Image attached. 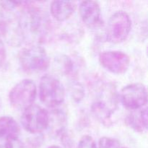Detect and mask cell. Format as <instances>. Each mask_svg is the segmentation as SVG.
I'll return each instance as SVG.
<instances>
[{"instance_id": "14", "label": "cell", "mask_w": 148, "mask_h": 148, "mask_svg": "<svg viewBox=\"0 0 148 148\" xmlns=\"http://www.w3.org/2000/svg\"><path fill=\"white\" fill-rule=\"evenodd\" d=\"M20 132V126L12 117H0V139L18 138Z\"/></svg>"}, {"instance_id": "13", "label": "cell", "mask_w": 148, "mask_h": 148, "mask_svg": "<svg viewBox=\"0 0 148 148\" xmlns=\"http://www.w3.org/2000/svg\"><path fill=\"white\" fill-rule=\"evenodd\" d=\"M127 125L137 132L143 133L147 130V108L143 107L140 109L133 110L126 117Z\"/></svg>"}, {"instance_id": "11", "label": "cell", "mask_w": 148, "mask_h": 148, "mask_svg": "<svg viewBox=\"0 0 148 148\" xmlns=\"http://www.w3.org/2000/svg\"><path fill=\"white\" fill-rule=\"evenodd\" d=\"M49 123L46 130L53 137H59L66 130L67 117L66 113L59 108H52L49 112Z\"/></svg>"}, {"instance_id": "15", "label": "cell", "mask_w": 148, "mask_h": 148, "mask_svg": "<svg viewBox=\"0 0 148 148\" xmlns=\"http://www.w3.org/2000/svg\"><path fill=\"white\" fill-rule=\"evenodd\" d=\"M0 148H25V146L18 138H7L0 139Z\"/></svg>"}, {"instance_id": "18", "label": "cell", "mask_w": 148, "mask_h": 148, "mask_svg": "<svg viewBox=\"0 0 148 148\" xmlns=\"http://www.w3.org/2000/svg\"><path fill=\"white\" fill-rule=\"evenodd\" d=\"M59 63L61 64L60 66L61 70L62 71L63 73L65 75H69V73L72 72V69H73V62H72V59L69 58L66 56H63L61 58H59Z\"/></svg>"}, {"instance_id": "1", "label": "cell", "mask_w": 148, "mask_h": 148, "mask_svg": "<svg viewBox=\"0 0 148 148\" xmlns=\"http://www.w3.org/2000/svg\"><path fill=\"white\" fill-rule=\"evenodd\" d=\"M118 102L119 95L114 84H103L91 106L92 114L99 121L107 122L116 111Z\"/></svg>"}, {"instance_id": "20", "label": "cell", "mask_w": 148, "mask_h": 148, "mask_svg": "<svg viewBox=\"0 0 148 148\" xmlns=\"http://www.w3.org/2000/svg\"><path fill=\"white\" fill-rule=\"evenodd\" d=\"M77 148H97V145L92 137L85 135L79 140Z\"/></svg>"}, {"instance_id": "12", "label": "cell", "mask_w": 148, "mask_h": 148, "mask_svg": "<svg viewBox=\"0 0 148 148\" xmlns=\"http://www.w3.org/2000/svg\"><path fill=\"white\" fill-rule=\"evenodd\" d=\"M76 4L71 1H53L51 4V14L53 18L59 22L67 20L76 10Z\"/></svg>"}, {"instance_id": "9", "label": "cell", "mask_w": 148, "mask_h": 148, "mask_svg": "<svg viewBox=\"0 0 148 148\" xmlns=\"http://www.w3.org/2000/svg\"><path fill=\"white\" fill-rule=\"evenodd\" d=\"M99 62L108 72L123 75L130 66V58L127 53L119 51H107L99 54Z\"/></svg>"}, {"instance_id": "21", "label": "cell", "mask_w": 148, "mask_h": 148, "mask_svg": "<svg viewBox=\"0 0 148 148\" xmlns=\"http://www.w3.org/2000/svg\"><path fill=\"white\" fill-rule=\"evenodd\" d=\"M7 60V50L4 43L0 39V69H2Z\"/></svg>"}, {"instance_id": "8", "label": "cell", "mask_w": 148, "mask_h": 148, "mask_svg": "<svg viewBox=\"0 0 148 148\" xmlns=\"http://www.w3.org/2000/svg\"><path fill=\"white\" fill-rule=\"evenodd\" d=\"M119 98L127 108L132 111L140 109L147 104V89L142 83L130 84L121 89Z\"/></svg>"}, {"instance_id": "10", "label": "cell", "mask_w": 148, "mask_h": 148, "mask_svg": "<svg viewBox=\"0 0 148 148\" xmlns=\"http://www.w3.org/2000/svg\"><path fill=\"white\" fill-rule=\"evenodd\" d=\"M79 15L85 25L90 29H96L103 24L100 5L95 1H83L79 7Z\"/></svg>"}, {"instance_id": "23", "label": "cell", "mask_w": 148, "mask_h": 148, "mask_svg": "<svg viewBox=\"0 0 148 148\" xmlns=\"http://www.w3.org/2000/svg\"><path fill=\"white\" fill-rule=\"evenodd\" d=\"M120 148H128V147H120Z\"/></svg>"}, {"instance_id": "2", "label": "cell", "mask_w": 148, "mask_h": 148, "mask_svg": "<svg viewBox=\"0 0 148 148\" xmlns=\"http://www.w3.org/2000/svg\"><path fill=\"white\" fill-rule=\"evenodd\" d=\"M18 60L21 68L27 73H39L48 69L50 59L44 48L30 45L20 51Z\"/></svg>"}, {"instance_id": "16", "label": "cell", "mask_w": 148, "mask_h": 148, "mask_svg": "<svg viewBox=\"0 0 148 148\" xmlns=\"http://www.w3.org/2000/svg\"><path fill=\"white\" fill-rule=\"evenodd\" d=\"M59 137L61 138V143L64 148H77V147L72 134L69 132L67 130L63 132Z\"/></svg>"}, {"instance_id": "5", "label": "cell", "mask_w": 148, "mask_h": 148, "mask_svg": "<svg viewBox=\"0 0 148 148\" xmlns=\"http://www.w3.org/2000/svg\"><path fill=\"white\" fill-rule=\"evenodd\" d=\"M132 29L130 15L124 11L116 12L109 18L106 27V38L112 43L124 42Z\"/></svg>"}, {"instance_id": "3", "label": "cell", "mask_w": 148, "mask_h": 148, "mask_svg": "<svg viewBox=\"0 0 148 148\" xmlns=\"http://www.w3.org/2000/svg\"><path fill=\"white\" fill-rule=\"evenodd\" d=\"M39 98L40 101L49 108H57L65 98L63 84L56 77L45 75L40 79L39 84Z\"/></svg>"}, {"instance_id": "22", "label": "cell", "mask_w": 148, "mask_h": 148, "mask_svg": "<svg viewBox=\"0 0 148 148\" xmlns=\"http://www.w3.org/2000/svg\"><path fill=\"white\" fill-rule=\"evenodd\" d=\"M49 148H62V147L57 145H53V146H51V147H49Z\"/></svg>"}, {"instance_id": "6", "label": "cell", "mask_w": 148, "mask_h": 148, "mask_svg": "<svg viewBox=\"0 0 148 148\" xmlns=\"http://www.w3.org/2000/svg\"><path fill=\"white\" fill-rule=\"evenodd\" d=\"M18 22L23 39L27 35L34 38H40L42 33L44 32L43 27L46 26V21L39 9L36 7H26Z\"/></svg>"}, {"instance_id": "7", "label": "cell", "mask_w": 148, "mask_h": 148, "mask_svg": "<svg viewBox=\"0 0 148 148\" xmlns=\"http://www.w3.org/2000/svg\"><path fill=\"white\" fill-rule=\"evenodd\" d=\"M21 123L23 128L28 132L40 134L47 129L49 113L41 106L33 104L23 111Z\"/></svg>"}, {"instance_id": "24", "label": "cell", "mask_w": 148, "mask_h": 148, "mask_svg": "<svg viewBox=\"0 0 148 148\" xmlns=\"http://www.w3.org/2000/svg\"><path fill=\"white\" fill-rule=\"evenodd\" d=\"M0 106H1V101H0Z\"/></svg>"}, {"instance_id": "4", "label": "cell", "mask_w": 148, "mask_h": 148, "mask_svg": "<svg viewBox=\"0 0 148 148\" xmlns=\"http://www.w3.org/2000/svg\"><path fill=\"white\" fill-rule=\"evenodd\" d=\"M37 95V87L33 80L25 79L16 84L9 93L13 108L24 111L33 104Z\"/></svg>"}, {"instance_id": "17", "label": "cell", "mask_w": 148, "mask_h": 148, "mask_svg": "<svg viewBox=\"0 0 148 148\" xmlns=\"http://www.w3.org/2000/svg\"><path fill=\"white\" fill-rule=\"evenodd\" d=\"M99 148H120V143L116 139L111 137H101L98 142Z\"/></svg>"}, {"instance_id": "19", "label": "cell", "mask_w": 148, "mask_h": 148, "mask_svg": "<svg viewBox=\"0 0 148 148\" xmlns=\"http://www.w3.org/2000/svg\"><path fill=\"white\" fill-rule=\"evenodd\" d=\"M70 93L75 101L79 102L84 97V89L79 83H75L71 86Z\"/></svg>"}]
</instances>
